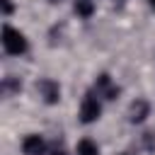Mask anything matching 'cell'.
I'll return each mask as SVG.
<instances>
[{
    "label": "cell",
    "mask_w": 155,
    "mask_h": 155,
    "mask_svg": "<svg viewBox=\"0 0 155 155\" xmlns=\"http://www.w3.org/2000/svg\"><path fill=\"white\" fill-rule=\"evenodd\" d=\"M75 12H78L80 17H92L94 2H92V0H78V2H75Z\"/></svg>",
    "instance_id": "ba28073f"
},
{
    "label": "cell",
    "mask_w": 155,
    "mask_h": 155,
    "mask_svg": "<svg viewBox=\"0 0 155 155\" xmlns=\"http://www.w3.org/2000/svg\"><path fill=\"white\" fill-rule=\"evenodd\" d=\"M94 92H97L99 97H104V99H116L119 87L111 82V78H109V75H99V78H97V82H94Z\"/></svg>",
    "instance_id": "277c9868"
},
{
    "label": "cell",
    "mask_w": 155,
    "mask_h": 155,
    "mask_svg": "<svg viewBox=\"0 0 155 155\" xmlns=\"http://www.w3.org/2000/svg\"><path fill=\"white\" fill-rule=\"evenodd\" d=\"M124 155H126V153H124Z\"/></svg>",
    "instance_id": "4fadbf2b"
},
{
    "label": "cell",
    "mask_w": 155,
    "mask_h": 155,
    "mask_svg": "<svg viewBox=\"0 0 155 155\" xmlns=\"http://www.w3.org/2000/svg\"><path fill=\"white\" fill-rule=\"evenodd\" d=\"M2 10H5V15H10L12 12V2L10 0H2Z\"/></svg>",
    "instance_id": "9c48e42d"
},
{
    "label": "cell",
    "mask_w": 155,
    "mask_h": 155,
    "mask_svg": "<svg viewBox=\"0 0 155 155\" xmlns=\"http://www.w3.org/2000/svg\"><path fill=\"white\" fill-rule=\"evenodd\" d=\"M148 2H150V7H153V10H155V0H148Z\"/></svg>",
    "instance_id": "8fae6325"
},
{
    "label": "cell",
    "mask_w": 155,
    "mask_h": 155,
    "mask_svg": "<svg viewBox=\"0 0 155 155\" xmlns=\"http://www.w3.org/2000/svg\"><path fill=\"white\" fill-rule=\"evenodd\" d=\"M36 90H39V94L44 97V102H46V104H56V102L61 99V85H58L56 80H51V78L39 80Z\"/></svg>",
    "instance_id": "3957f363"
},
{
    "label": "cell",
    "mask_w": 155,
    "mask_h": 155,
    "mask_svg": "<svg viewBox=\"0 0 155 155\" xmlns=\"http://www.w3.org/2000/svg\"><path fill=\"white\" fill-rule=\"evenodd\" d=\"M22 153H24V155H44V153H46V143H44V138H41L39 133L27 136V138L22 140Z\"/></svg>",
    "instance_id": "5b68a950"
},
{
    "label": "cell",
    "mask_w": 155,
    "mask_h": 155,
    "mask_svg": "<svg viewBox=\"0 0 155 155\" xmlns=\"http://www.w3.org/2000/svg\"><path fill=\"white\" fill-rule=\"evenodd\" d=\"M51 2H56V0H51Z\"/></svg>",
    "instance_id": "7c38bea8"
},
{
    "label": "cell",
    "mask_w": 155,
    "mask_h": 155,
    "mask_svg": "<svg viewBox=\"0 0 155 155\" xmlns=\"http://www.w3.org/2000/svg\"><path fill=\"white\" fill-rule=\"evenodd\" d=\"M102 116V102L97 92H87L80 102V121L82 124H92Z\"/></svg>",
    "instance_id": "7a4b0ae2"
},
{
    "label": "cell",
    "mask_w": 155,
    "mask_h": 155,
    "mask_svg": "<svg viewBox=\"0 0 155 155\" xmlns=\"http://www.w3.org/2000/svg\"><path fill=\"white\" fill-rule=\"evenodd\" d=\"M27 39H24V34L19 31V29H15V27H10V24H5L2 27V48L10 53V56H22L24 51H27Z\"/></svg>",
    "instance_id": "6da1fadb"
},
{
    "label": "cell",
    "mask_w": 155,
    "mask_h": 155,
    "mask_svg": "<svg viewBox=\"0 0 155 155\" xmlns=\"http://www.w3.org/2000/svg\"><path fill=\"white\" fill-rule=\"evenodd\" d=\"M148 111H150L148 102H145V99H136V102L131 104V109H128V119H131L133 124H140V121L148 116Z\"/></svg>",
    "instance_id": "8992f818"
},
{
    "label": "cell",
    "mask_w": 155,
    "mask_h": 155,
    "mask_svg": "<svg viewBox=\"0 0 155 155\" xmlns=\"http://www.w3.org/2000/svg\"><path fill=\"white\" fill-rule=\"evenodd\" d=\"M75 155H99V145L90 138H82L78 145H75Z\"/></svg>",
    "instance_id": "52a82bcc"
},
{
    "label": "cell",
    "mask_w": 155,
    "mask_h": 155,
    "mask_svg": "<svg viewBox=\"0 0 155 155\" xmlns=\"http://www.w3.org/2000/svg\"><path fill=\"white\" fill-rule=\"evenodd\" d=\"M51 155H68V153H63V150H56V153H51Z\"/></svg>",
    "instance_id": "30bf717a"
}]
</instances>
